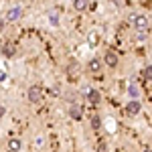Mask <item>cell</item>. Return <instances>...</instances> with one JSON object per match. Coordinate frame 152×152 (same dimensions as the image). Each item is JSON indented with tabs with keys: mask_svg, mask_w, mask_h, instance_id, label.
<instances>
[{
	"mask_svg": "<svg viewBox=\"0 0 152 152\" xmlns=\"http://www.w3.org/2000/svg\"><path fill=\"white\" fill-rule=\"evenodd\" d=\"M89 124H91L94 130H99L102 128V116H91V122H89Z\"/></svg>",
	"mask_w": 152,
	"mask_h": 152,
	"instance_id": "7c38bea8",
	"label": "cell"
},
{
	"mask_svg": "<svg viewBox=\"0 0 152 152\" xmlns=\"http://www.w3.org/2000/svg\"><path fill=\"white\" fill-rule=\"evenodd\" d=\"M142 152H152V150H150V148H144V150H142Z\"/></svg>",
	"mask_w": 152,
	"mask_h": 152,
	"instance_id": "ffe728a7",
	"label": "cell"
},
{
	"mask_svg": "<svg viewBox=\"0 0 152 152\" xmlns=\"http://www.w3.org/2000/svg\"><path fill=\"white\" fill-rule=\"evenodd\" d=\"M126 112H128L130 116H138L142 112V104L140 99H130L128 104H126Z\"/></svg>",
	"mask_w": 152,
	"mask_h": 152,
	"instance_id": "3957f363",
	"label": "cell"
},
{
	"mask_svg": "<svg viewBox=\"0 0 152 152\" xmlns=\"http://www.w3.org/2000/svg\"><path fill=\"white\" fill-rule=\"evenodd\" d=\"M4 31V18H0V33Z\"/></svg>",
	"mask_w": 152,
	"mask_h": 152,
	"instance_id": "d6986e66",
	"label": "cell"
},
{
	"mask_svg": "<svg viewBox=\"0 0 152 152\" xmlns=\"http://www.w3.org/2000/svg\"><path fill=\"white\" fill-rule=\"evenodd\" d=\"M97 152H107V146H105L104 142H102V144H99V146H97Z\"/></svg>",
	"mask_w": 152,
	"mask_h": 152,
	"instance_id": "e0dca14e",
	"label": "cell"
},
{
	"mask_svg": "<svg viewBox=\"0 0 152 152\" xmlns=\"http://www.w3.org/2000/svg\"><path fill=\"white\" fill-rule=\"evenodd\" d=\"M69 116L73 118V120H81V118H83L81 107H79V105H75V104H71L69 105Z\"/></svg>",
	"mask_w": 152,
	"mask_h": 152,
	"instance_id": "ba28073f",
	"label": "cell"
},
{
	"mask_svg": "<svg viewBox=\"0 0 152 152\" xmlns=\"http://www.w3.org/2000/svg\"><path fill=\"white\" fill-rule=\"evenodd\" d=\"M85 94H87V99H89L91 104H97V102H102V94H99L97 89H94V87H87V89H85Z\"/></svg>",
	"mask_w": 152,
	"mask_h": 152,
	"instance_id": "8992f818",
	"label": "cell"
},
{
	"mask_svg": "<svg viewBox=\"0 0 152 152\" xmlns=\"http://www.w3.org/2000/svg\"><path fill=\"white\" fill-rule=\"evenodd\" d=\"M73 6H75V10L83 12L85 8H87V2H85V0H75V2H73Z\"/></svg>",
	"mask_w": 152,
	"mask_h": 152,
	"instance_id": "5bb4252c",
	"label": "cell"
},
{
	"mask_svg": "<svg viewBox=\"0 0 152 152\" xmlns=\"http://www.w3.org/2000/svg\"><path fill=\"white\" fill-rule=\"evenodd\" d=\"M132 24L138 31H144V28H148V16L146 14H136V16H132Z\"/></svg>",
	"mask_w": 152,
	"mask_h": 152,
	"instance_id": "7a4b0ae2",
	"label": "cell"
},
{
	"mask_svg": "<svg viewBox=\"0 0 152 152\" xmlns=\"http://www.w3.org/2000/svg\"><path fill=\"white\" fill-rule=\"evenodd\" d=\"M128 95L132 99H138V97H140V87H138L136 83H130L128 85Z\"/></svg>",
	"mask_w": 152,
	"mask_h": 152,
	"instance_id": "9c48e42d",
	"label": "cell"
},
{
	"mask_svg": "<svg viewBox=\"0 0 152 152\" xmlns=\"http://www.w3.org/2000/svg\"><path fill=\"white\" fill-rule=\"evenodd\" d=\"M87 67H89V71H91V73H97V71H99V67H102V61H99V59H91Z\"/></svg>",
	"mask_w": 152,
	"mask_h": 152,
	"instance_id": "8fae6325",
	"label": "cell"
},
{
	"mask_svg": "<svg viewBox=\"0 0 152 152\" xmlns=\"http://www.w3.org/2000/svg\"><path fill=\"white\" fill-rule=\"evenodd\" d=\"M89 43H91V45H95V43H97V37H95V33H91V35H89Z\"/></svg>",
	"mask_w": 152,
	"mask_h": 152,
	"instance_id": "2e32d148",
	"label": "cell"
},
{
	"mask_svg": "<svg viewBox=\"0 0 152 152\" xmlns=\"http://www.w3.org/2000/svg\"><path fill=\"white\" fill-rule=\"evenodd\" d=\"M104 63L107 65V67H118V55L114 53V51H107L104 55Z\"/></svg>",
	"mask_w": 152,
	"mask_h": 152,
	"instance_id": "277c9868",
	"label": "cell"
},
{
	"mask_svg": "<svg viewBox=\"0 0 152 152\" xmlns=\"http://www.w3.org/2000/svg\"><path fill=\"white\" fill-rule=\"evenodd\" d=\"M26 97H28V102H31V104H39V102H41V97H43L41 87H39V85H31V87H28V91H26Z\"/></svg>",
	"mask_w": 152,
	"mask_h": 152,
	"instance_id": "6da1fadb",
	"label": "cell"
},
{
	"mask_svg": "<svg viewBox=\"0 0 152 152\" xmlns=\"http://www.w3.org/2000/svg\"><path fill=\"white\" fill-rule=\"evenodd\" d=\"M4 114H6V107H4V105H0V118L4 116Z\"/></svg>",
	"mask_w": 152,
	"mask_h": 152,
	"instance_id": "ac0fdd59",
	"label": "cell"
},
{
	"mask_svg": "<svg viewBox=\"0 0 152 152\" xmlns=\"http://www.w3.org/2000/svg\"><path fill=\"white\" fill-rule=\"evenodd\" d=\"M144 77H146L148 81H152V65H148V67L144 69Z\"/></svg>",
	"mask_w": 152,
	"mask_h": 152,
	"instance_id": "9a60e30c",
	"label": "cell"
},
{
	"mask_svg": "<svg viewBox=\"0 0 152 152\" xmlns=\"http://www.w3.org/2000/svg\"><path fill=\"white\" fill-rule=\"evenodd\" d=\"M8 148H10L12 152H18L23 148V142L18 140V138H10V140H8Z\"/></svg>",
	"mask_w": 152,
	"mask_h": 152,
	"instance_id": "30bf717a",
	"label": "cell"
},
{
	"mask_svg": "<svg viewBox=\"0 0 152 152\" xmlns=\"http://www.w3.org/2000/svg\"><path fill=\"white\" fill-rule=\"evenodd\" d=\"M2 55L4 57H14L16 55V45L14 43H4L2 45Z\"/></svg>",
	"mask_w": 152,
	"mask_h": 152,
	"instance_id": "52a82bcc",
	"label": "cell"
},
{
	"mask_svg": "<svg viewBox=\"0 0 152 152\" xmlns=\"http://www.w3.org/2000/svg\"><path fill=\"white\" fill-rule=\"evenodd\" d=\"M59 23H61V20H59V14L57 12H51V14H49V24H51V26H59Z\"/></svg>",
	"mask_w": 152,
	"mask_h": 152,
	"instance_id": "4fadbf2b",
	"label": "cell"
},
{
	"mask_svg": "<svg viewBox=\"0 0 152 152\" xmlns=\"http://www.w3.org/2000/svg\"><path fill=\"white\" fill-rule=\"evenodd\" d=\"M23 16V8L20 6H12L10 10L6 12V20H18Z\"/></svg>",
	"mask_w": 152,
	"mask_h": 152,
	"instance_id": "5b68a950",
	"label": "cell"
}]
</instances>
